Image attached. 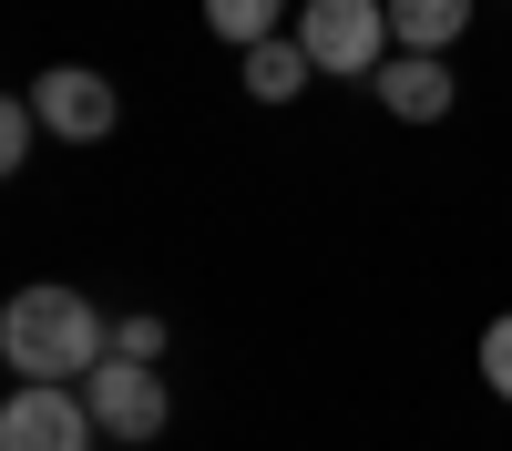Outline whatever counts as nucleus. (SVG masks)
<instances>
[{
	"label": "nucleus",
	"instance_id": "20e7f679",
	"mask_svg": "<svg viewBox=\"0 0 512 451\" xmlns=\"http://www.w3.org/2000/svg\"><path fill=\"white\" fill-rule=\"evenodd\" d=\"M82 400H93V421H103V441H154L164 421H175V400H164V380H154V359H103L93 380H82Z\"/></svg>",
	"mask_w": 512,
	"mask_h": 451
},
{
	"label": "nucleus",
	"instance_id": "9d476101",
	"mask_svg": "<svg viewBox=\"0 0 512 451\" xmlns=\"http://www.w3.org/2000/svg\"><path fill=\"white\" fill-rule=\"evenodd\" d=\"M31 134H41V103H31V93H21V103H0V164H11V175H21Z\"/></svg>",
	"mask_w": 512,
	"mask_h": 451
},
{
	"label": "nucleus",
	"instance_id": "f8f14e48",
	"mask_svg": "<svg viewBox=\"0 0 512 451\" xmlns=\"http://www.w3.org/2000/svg\"><path fill=\"white\" fill-rule=\"evenodd\" d=\"M113 349H123V359H154V349H164V318H123Z\"/></svg>",
	"mask_w": 512,
	"mask_h": 451
},
{
	"label": "nucleus",
	"instance_id": "f257e3e1",
	"mask_svg": "<svg viewBox=\"0 0 512 451\" xmlns=\"http://www.w3.org/2000/svg\"><path fill=\"white\" fill-rule=\"evenodd\" d=\"M0 359H11L21 380H93L113 359V328L93 318L82 287H21V298L0 308Z\"/></svg>",
	"mask_w": 512,
	"mask_h": 451
},
{
	"label": "nucleus",
	"instance_id": "1a4fd4ad",
	"mask_svg": "<svg viewBox=\"0 0 512 451\" xmlns=\"http://www.w3.org/2000/svg\"><path fill=\"white\" fill-rule=\"evenodd\" d=\"M287 21V0H205V31L216 41H236V52H256V41H267Z\"/></svg>",
	"mask_w": 512,
	"mask_h": 451
},
{
	"label": "nucleus",
	"instance_id": "0eeeda50",
	"mask_svg": "<svg viewBox=\"0 0 512 451\" xmlns=\"http://www.w3.org/2000/svg\"><path fill=\"white\" fill-rule=\"evenodd\" d=\"M246 62V93L256 103H297V93H308V41H297V31H267V41H256V52H236Z\"/></svg>",
	"mask_w": 512,
	"mask_h": 451
},
{
	"label": "nucleus",
	"instance_id": "423d86ee",
	"mask_svg": "<svg viewBox=\"0 0 512 451\" xmlns=\"http://www.w3.org/2000/svg\"><path fill=\"white\" fill-rule=\"evenodd\" d=\"M369 82H379V103H390L400 123H441V113L461 103V93H451V62H441V52H390V62H379Z\"/></svg>",
	"mask_w": 512,
	"mask_h": 451
},
{
	"label": "nucleus",
	"instance_id": "7ed1b4c3",
	"mask_svg": "<svg viewBox=\"0 0 512 451\" xmlns=\"http://www.w3.org/2000/svg\"><path fill=\"white\" fill-rule=\"evenodd\" d=\"M103 421L93 400H82V380H21L11 410H0V451H93Z\"/></svg>",
	"mask_w": 512,
	"mask_h": 451
},
{
	"label": "nucleus",
	"instance_id": "9b49d317",
	"mask_svg": "<svg viewBox=\"0 0 512 451\" xmlns=\"http://www.w3.org/2000/svg\"><path fill=\"white\" fill-rule=\"evenodd\" d=\"M482 380L512 400V318H492V328H482Z\"/></svg>",
	"mask_w": 512,
	"mask_h": 451
},
{
	"label": "nucleus",
	"instance_id": "6e6552de",
	"mask_svg": "<svg viewBox=\"0 0 512 451\" xmlns=\"http://www.w3.org/2000/svg\"><path fill=\"white\" fill-rule=\"evenodd\" d=\"M390 31H400V52H451L472 31V0H390Z\"/></svg>",
	"mask_w": 512,
	"mask_h": 451
},
{
	"label": "nucleus",
	"instance_id": "39448f33",
	"mask_svg": "<svg viewBox=\"0 0 512 451\" xmlns=\"http://www.w3.org/2000/svg\"><path fill=\"white\" fill-rule=\"evenodd\" d=\"M31 103H41V134H62V144H103L113 123H123V93H113L103 72H82V62L41 72V82H31Z\"/></svg>",
	"mask_w": 512,
	"mask_h": 451
},
{
	"label": "nucleus",
	"instance_id": "f03ea898",
	"mask_svg": "<svg viewBox=\"0 0 512 451\" xmlns=\"http://www.w3.org/2000/svg\"><path fill=\"white\" fill-rule=\"evenodd\" d=\"M297 41H308V62L318 72H338V82H359V72H379L390 62V11H379V0H308V11H297Z\"/></svg>",
	"mask_w": 512,
	"mask_h": 451
}]
</instances>
